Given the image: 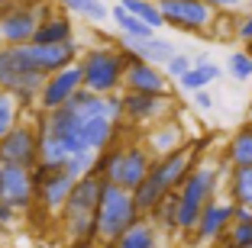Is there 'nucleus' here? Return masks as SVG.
Returning a JSON list of instances; mask_svg holds the SVG:
<instances>
[{"mask_svg":"<svg viewBox=\"0 0 252 248\" xmlns=\"http://www.w3.org/2000/svg\"><path fill=\"white\" fill-rule=\"evenodd\" d=\"M126 55H129V52H126ZM123 87H129V90H152V94H168V71H165L162 65H152V61H146V58H133V55H129Z\"/></svg>","mask_w":252,"mask_h":248,"instance_id":"nucleus-16","label":"nucleus"},{"mask_svg":"<svg viewBox=\"0 0 252 248\" xmlns=\"http://www.w3.org/2000/svg\"><path fill=\"white\" fill-rule=\"evenodd\" d=\"M97 155H100V152H94V148L71 152V155L65 158V171H68V174H74V177L91 174V171H97Z\"/></svg>","mask_w":252,"mask_h":248,"instance_id":"nucleus-33","label":"nucleus"},{"mask_svg":"<svg viewBox=\"0 0 252 248\" xmlns=\"http://www.w3.org/2000/svg\"><path fill=\"white\" fill-rule=\"evenodd\" d=\"M230 197L236 200V203H249L252 206V165L233 168V174H230Z\"/></svg>","mask_w":252,"mask_h":248,"instance_id":"nucleus-31","label":"nucleus"},{"mask_svg":"<svg viewBox=\"0 0 252 248\" xmlns=\"http://www.w3.org/2000/svg\"><path fill=\"white\" fill-rule=\"evenodd\" d=\"M226 245H236V248H252V216L246 219H233L230 232H226Z\"/></svg>","mask_w":252,"mask_h":248,"instance_id":"nucleus-35","label":"nucleus"},{"mask_svg":"<svg viewBox=\"0 0 252 248\" xmlns=\"http://www.w3.org/2000/svg\"><path fill=\"white\" fill-rule=\"evenodd\" d=\"M233 219H236V200L233 197H210L200 210L197 229H194V242H204V245H214L223 242L230 232Z\"/></svg>","mask_w":252,"mask_h":248,"instance_id":"nucleus-9","label":"nucleus"},{"mask_svg":"<svg viewBox=\"0 0 252 248\" xmlns=\"http://www.w3.org/2000/svg\"><path fill=\"white\" fill-rule=\"evenodd\" d=\"M0 161H16V165H26L32 168L39 161V123H20L0 139Z\"/></svg>","mask_w":252,"mask_h":248,"instance_id":"nucleus-11","label":"nucleus"},{"mask_svg":"<svg viewBox=\"0 0 252 248\" xmlns=\"http://www.w3.org/2000/svg\"><path fill=\"white\" fill-rule=\"evenodd\" d=\"M55 3L65 7L68 13H78V16H84V20H91V23H100V20L110 16V10H107L100 0H55Z\"/></svg>","mask_w":252,"mask_h":248,"instance_id":"nucleus-29","label":"nucleus"},{"mask_svg":"<svg viewBox=\"0 0 252 248\" xmlns=\"http://www.w3.org/2000/svg\"><path fill=\"white\" fill-rule=\"evenodd\" d=\"M217 187H220V168L194 165L191 174L185 177V184L178 187V232L181 235H194L200 210H204V203L210 197H217Z\"/></svg>","mask_w":252,"mask_h":248,"instance_id":"nucleus-5","label":"nucleus"},{"mask_svg":"<svg viewBox=\"0 0 252 248\" xmlns=\"http://www.w3.org/2000/svg\"><path fill=\"white\" fill-rule=\"evenodd\" d=\"M26 49H30L32 65L42 74L62 71L65 65L78 61V55H81V49H78L74 39H65V42H26Z\"/></svg>","mask_w":252,"mask_h":248,"instance_id":"nucleus-15","label":"nucleus"},{"mask_svg":"<svg viewBox=\"0 0 252 248\" xmlns=\"http://www.w3.org/2000/svg\"><path fill=\"white\" fill-rule=\"evenodd\" d=\"M20 119H23V103L16 100V94L3 90V94H0V139H3Z\"/></svg>","mask_w":252,"mask_h":248,"instance_id":"nucleus-30","label":"nucleus"},{"mask_svg":"<svg viewBox=\"0 0 252 248\" xmlns=\"http://www.w3.org/2000/svg\"><path fill=\"white\" fill-rule=\"evenodd\" d=\"M220 74H223L220 65H214L210 58H200V61H194V68H191L188 74H181L178 84H181V90L194 94V90H200V87H207V84H214Z\"/></svg>","mask_w":252,"mask_h":248,"instance_id":"nucleus-22","label":"nucleus"},{"mask_svg":"<svg viewBox=\"0 0 252 248\" xmlns=\"http://www.w3.org/2000/svg\"><path fill=\"white\" fill-rule=\"evenodd\" d=\"M129 13H136L139 20H146L149 26H156L162 29L165 26V16H162V7H158V0H120Z\"/></svg>","mask_w":252,"mask_h":248,"instance_id":"nucleus-32","label":"nucleus"},{"mask_svg":"<svg viewBox=\"0 0 252 248\" xmlns=\"http://www.w3.org/2000/svg\"><path fill=\"white\" fill-rule=\"evenodd\" d=\"M226 71H230V78H233V81H239V84L252 81V52H249V49L233 52L230 61H226Z\"/></svg>","mask_w":252,"mask_h":248,"instance_id":"nucleus-34","label":"nucleus"},{"mask_svg":"<svg viewBox=\"0 0 252 248\" xmlns=\"http://www.w3.org/2000/svg\"><path fill=\"white\" fill-rule=\"evenodd\" d=\"M123 49L129 52L133 58H146V61L162 65V68H165V61L178 52L168 39H158V36H149V39H129V36H123Z\"/></svg>","mask_w":252,"mask_h":248,"instance_id":"nucleus-19","label":"nucleus"},{"mask_svg":"<svg viewBox=\"0 0 252 248\" xmlns=\"http://www.w3.org/2000/svg\"><path fill=\"white\" fill-rule=\"evenodd\" d=\"M123 110L129 123L152 126L171 113V97L168 94H152V90H123Z\"/></svg>","mask_w":252,"mask_h":248,"instance_id":"nucleus-13","label":"nucleus"},{"mask_svg":"<svg viewBox=\"0 0 252 248\" xmlns=\"http://www.w3.org/2000/svg\"><path fill=\"white\" fill-rule=\"evenodd\" d=\"M152 165H156V155L149 152V145H139V142H126V145L113 142L110 148L97 155V174L129 190H136L146 181Z\"/></svg>","mask_w":252,"mask_h":248,"instance_id":"nucleus-3","label":"nucleus"},{"mask_svg":"<svg viewBox=\"0 0 252 248\" xmlns=\"http://www.w3.org/2000/svg\"><path fill=\"white\" fill-rule=\"evenodd\" d=\"M120 136V123L110 116H91L84 119V142H88V148H94V152H104V148H110L113 142H117Z\"/></svg>","mask_w":252,"mask_h":248,"instance_id":"nucleus-20","label":"nucleus"},{"mask_svg":"<svg viewBox=\"0 0 252 248\" xmlns=\"http://www.w3.org/2000/svg\"><path fill=\"white\" fill-rule=\"evenodd\" d=\"M100 184L104 177L91 171V174L78 177L71 197L65 200L59 219H62V232L68 242H78V245H91L97 242V203H100Z\"/></svg>","mask_w":252,"mask_h":248,"instance_id":"nucleus-1","label":"nucleus"},{"mask_svg":"<svg viewBox=\"0 0 252 248\" xmlns=\"http://www.w3.org/2000/svg\"><path fill=\"white\" fill-rule=\"evenodd\" d=\"M139 216L142 213L136 206L133 190L104 177V184H100V203H97V242L117 245L120 235L133 226Z\"/></svg>","mask_w":252,"mask_h":248,"instance_id":"nucleus-2","label":"nucleus"},{"mask_svg":"<svg viewBox=\"0 0 252 248\" xmlns=\"http://www.w3.org/2000/svg\"><path fill=\"white\" fill-rule=\"evenodd\" d=\"M110 16H113V23L120 26V32L129 36V39H149V36H156V32H158L156 26H149L146 20H139L136 13H129L123 3H117V7L110 10Z\"/></svg>","mask_w":252,"mask_h":248,"instance_id":"nucleus-23","label":"nucleus"},{"mask_svg":"<svg viewBox=\"0 0 252 248\" xmlns=\"http://www.w3.org/2000/svg\"><path fill=\"white\" fill-rule=\"evenodd\" d=\"M3 235H7V226H3V222H0V239H3Z\"/></svg>","mask_w":252,"mask_h":248,"instance_id":"nucleus-42","label":"nucleus"},{"mask_svg":"<svg viewBox=\"0 0 252 248\" xmlns=\"http://www.w3.org/2000/svg\"><path fill=\"white\" fill-rule=\"evenodd\" d=\"M126 65H129V55L117 49H88L81 58L84 68V87L97 90V94H113V90L123 87L126 78Z\"/></svg>","mask_w":252,"mask_h":248,"instance_id":"nucleus-6","label":"nucleus"},{"mask_svg":"<svg viewBox=\"0 0 252 248\" xmlns=\"http://www.w3.org/2000/svg\"><path fill=\"white\" fill-rule=\"evenodd\" d=\"M226 161H230V168H243V165H252V123L243 126V129L226 142Z\"/></svg>","mask_w":252,"mask_h":248,"instance_id":"nucleus-26","label":"nucleus"},{"mask_svg":"<svg viewBox=\"0 0 252 248\" xmlns=\"http://www.w3.org/2000/svg\"><path fill=\"white\" fill-rule=\"evenodd\" d=\"M168 193H171V190H168ZM133 197H136V206H139V213H152V210H156L158 203H162L165 190L158 187V181H156V177L149 174L146 181H142L139 187L133 190Z\"/></svg>","mask_w":252,"mask_h":248,"instance_id":"nucleus-28","label":"nucleus"},{"mask_svg":"<svg viewBox=\"0 0 252 248\" xmlns=\"http://www.w3.org/2000/svg\"><path fill=\"white\" fill-rule=\"evenodd\" d=\"M0 197L20 206L23 213H32L36 206V177L32 168L16 161H0Z\"/></svg>","mask_w":252,"mask_h":248,"instance_id":"nucleus-10","label":"nucleus"},{"mask_svg":"<svg viewBox=\"0 0 252 248\" xmlns=\"http://www.w3.org/2000/svg\"><path fill=\"white\" fill-rule=\"evenodd\" d=\"M149 216H152V222H156L158 229H165V232H171V235L178 232V190L165 193L162 203L149 213Z\"/></svg>","mask_w":252,"mask_h":248,"instance_id":"nucleus-27","label":"nucleus"},{"mask_svg":"<svg viewBox=\"0 0 252 248\" xmlns=\"http://www.w3.org/2000/svg\"><path fill=\"white\" fill-rule=\"evenodd\" d=\"M74 184H78V177L68 174L65 168H62L59 174L45 177L42 184H36V206L45 213V216H59L62 206H65V200L71 197Z\"/></svg>","mask_w":252,"mask_h":248,"instance_id":"nucleus-17","label":"nucleus"},{"mask_svg":"<svg viewBox=\"0 0 252 248\" xmlns=\"http://www.w3.org/2000/svg\"><path fill=\"white\" fill-rule=\"evenodd\" d=\"M194 165H197V148L185 142L181 148H175V152L156 158V165H152V171H149V174L156 177L158 187L168 193V190H178L181 184H185V177L191 174Z\"/></svg>","mask_w":252,"mask_h":248,"instance_id":"nucleus-12","label":"nucleus"},{"mask_svg":"<svg viewBox=\"0 0 252 248\" xmlns=\"http://www.w3.org/2000/svg\"><path fill=\"white\" fill-rule=\"evenodd\" d=\"M191 103L200 110V113H207V110H214V97L207 94V87H200V90H194L191 94Z\"/></svg>","mask_w":252,"mask_h":248,"instance_id":"nucleus-39","label":"nucleus"},{"mask_svg":"<svg viewBox=\"0 0 252 248\" xmlns=\"http://www.w3.org/2000/svg\"><path fill=\"white\" fill-rule=\"evenodd\" d=\"M0 84H3V90L16 94L23 110H30L32 103H39V90L45 84V74L32 65L26 42L23 45H0Z\"/></svg>","mask_w":252,"mask_h":248,"instance_id":"nucleus-4","label":"nucleus"},{"mask_svg":"<svg viewBox=\"0 0 252 248\" xmlns=\"http://www.w3.org/2000/svg\"><path fill=\"white\" fill-rule=\"evenodd\" d=\"M236 36L243 39V42H252V10L243 16V20H239V26H236Z\"/></svg>","mask_w":252,"mask_h":248,"instance_id":"nucleus-40","label":"nucleus"},{"mask_svg":"<svg viewBox=\"0 0 252 248\" xmlns=\"http://www.w3.org/2000/svg\"><path fill=\"white\" fill-rule=\"evenodd\" d=\"M146 145L156 158H162V155H168V152L185 145V132H181V126L175 123V119H158V123H152V129L146 132Z\"/></svg>","mask_w":252,"mask_h":248,"instance_id":"nucleus-18","label":"nucleus"},{"mask_svg":"<svg viewBox=\"0 0 252 248\" xmlns=\"http://www.w3.org/2000/svg\"><path fill=\"white\" fill-rule=\"evenodd\" d=\"M165 26L181 32H207L217 23V7L207 0H158Z\"/></svg>","mask_w":252,"mask_h":248,"instance_id":"nucleus-7","label":"nucleus"},{"mask_svg":"<svg viewBox=\"0 0 252 248\" xmlns=\"http://www.w3.org/2000/svg\"><path fill=\"white\" fill-rule=\"evenodd\" d=\"M158 232H162V229L152 222V216H149V213H142L133 226L120 235L117 245L120 248H152V245H158V242H162V235H158Z\"/></svg>","mask_w":252,"mask_h":248,"instance_id":"nucleus-21","label":"nucleus"},{"mask_svg":"<svg viewBox=\"0 0 252 248\" xmlns=\"http://www.w3.org/2000/svg\"><path fill=\"white\" fill-rule=\"evenodd\" d=\"M20 213H23L20 206H13L10 200H3V197H0V222H3V226H13Z\"/></svg>","mask_w":252,"mask_h":248,"instance_id":"nucleus-38","label":"nucleus"},{"mask_svg":"<svg viewBox=\"0 0 252 248\" xmlns=\"http://www.w3.org/2000/svg\"><path fill=\"white\" fill-rule=\"evenodd\" d=\"M81 87H84V68H81V61H71V65H65L62 71L45 74V84H42V90H39L36 107L45 110V113H49V110H59Z\"/></svg>","mask_w":252,"mask_h":248,"instance_id":"nucleus-8","label":"nucleus"},{"mask_svg":"<svg viewBox=\"0 0 252 248\" xmlns=\"http://www.w3.org/2000/svg\"><path fill=\"white\" fill-rule=\"evenodd\" d=\"M207 3H214L217 10H243L249 0H207Z\"/></svg>","mask_w":252,"mask_h":248,"instance_id":"nucleus-41","label":"nucleus"},{"mask_svg":"<svg viewBox=\"0 0 252 248\" xmlns=\"http://www.w3.org/2000/svg\"><path fill=\"white\" fill-rule=\"evenodd\" d=\"M68 107H71L78 116H84V119L107 116V94H97V90H91V87H81L71 100H68Z\"/></svg>","mask_w":252,"mask_h":248,"instance_id":"nucleus-25","label":"nucleus"},{"mask_svg":"<svg viewBox=\"0 0 252 248\" xmlns=\"http://www.w3.org/2000/svg\"><path fill=\"white\" fill-rule=\"evenodd\" d=\"M107 116H110V119H117V123H123V119H126V110H123V94H120V90L107 94Z\"/></svg>","mask_w":252,"mask_h":248,"instance_id":"nucleus-37","label":"nucleus"},{"mask_svg":"<svg viewBox=\"0 0 252 248\" xmlns=\"http://www.w3.org/2000/svg\"><path fill=\"white\" fill-rule=\"evenodd\" d=\"M39 13L32 3H13L0 13V45H23L32 42L39 29Z\"/></svg>","mask_w":252,"mask_h":248,"instance_id":"nucleus-14","label":"nucleus"},{"mask_svg":"<svg viewBox=\"0 0 252 248\" xmlns=\"http://www.w3.org/2000/svg\"><path fill=\"white\" fill-rule=\"evenodd\" d=\"M0 94H3V84H0Z\"/></svg>","mask_w":252,"mask_h":248,"instance_id":"nucleus-43","label":"nucleus"},{"mask_svg":"<svg viewBox=\"0 0 252 248\" xmlns=\"http://www.w3.org/2000/svg\"><path fill=\"white\" fill-rule=\"evenodd\" d=\"M191 68H194V58H191V55H185V52H175V55L165 61V71H168V78H175V81H178L181 74H188Z\"/></svg>","mask_w":252,"mask_h":248,"instance_id":"nucleus-36","label":"nucleus"},{"mask_svg":"<svg viewBox=\"0 0 252 248\" xmlns=\"http://www.w3.org/2000/svg\"><path fill=\"white\" fill-rule=\"evenodd\" d=\"M65 39H74V26L65 13H52L49 20L39 23L32 42H65Z\"/></svg>","mask_w":252,"mask_h":248,"instance_id":"nucleus-24","label":"nucleus"}]
</instances>
